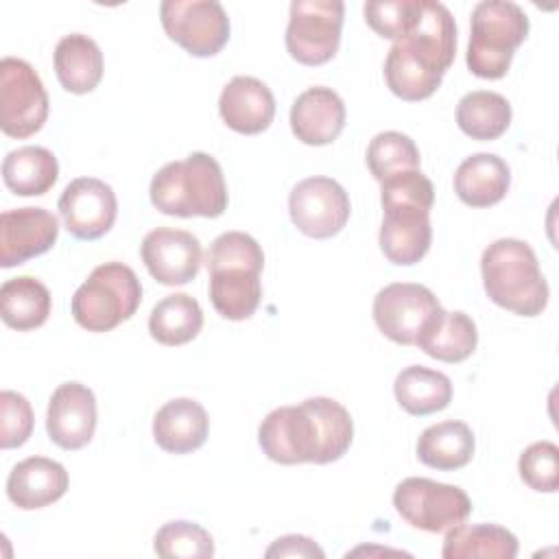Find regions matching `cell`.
<instances>
[{"label": "cell", "instance_id": "6da1fadb", "mask_svg": "<svg viewBox=\"0 0 559 559\" xmlns=\"http://www.w3.org/2000/svg\"><path fill=\"white\" fill-rule=\"evenodd\" d=\"M352 437L349 411L323 395L308 397L297 406H280L258 428L262 452L282 465L338 461L349 450Z\"/></svg>", "mask_w": 559, "mask_h": 559}, {"label": "cell", "instance_id": "7a4b0ae2", "mask_svg": "<svg viewBox=\"0 0 559 559\" xmlns=\"http://www.w3.org/2000/svg\"><path fill=\"white\" fill-rule=\"evenodd\" d=\"M456 55V24L443 2L419 0L411 31L393 41L384 59V81L402 100L417 103L437 92Z\"/></svg>", "mask_w": 559, "mask_h": 559}, {"label": "cell", "instance_id": "3957f363", "mask_svg": "<svg viewBox=\"0 0 559 559\" xmlns=\"http://www.w3.org/2000/svg\"><path fill=\"white\" fill-rule=\"evenodd\" d=\"M151 203L168 216L216 218L227 210V183L221 164L203 153L168 162L151 179Z\"/></svg>", "mask_w": 559, "mask_h": 559}, {"label": "cell", "instance_id": "277c9868", "mask_svg": "<svg viewBox=\"0 0 559 559\" xmlns=\"http://www.w3.org/2000/svg\"><path fill=\"white\" fill-rule=\"evenodd\" d=\"M487 297L520 317H537L548 306V282L531 245L518 238L491 242L480 258Z\"/></svg>", "mask_w": 559, "mask_h": 559}, {"label": "cell", "instance_id": "5b68a950", "mask_svg": "<svg viewBox=\"0 0 559 559\" xmlns=\"http://www.w3.org/2000/svg\"><path fill=\"white\" fill-rule=\"evenodd\" d=\"M528 15L511 0H483L472 11L467 68L478 79H502L528 35Z\"/></svg>", "mask_w": 559, "mask_h": 559}, {"label": "cell", "instance_id": "8992f818", "mask_svg": "<svg viewBox=\"0 0 559 559\" xmlns=\"http://www.w3.org/2000/svg\"><path fill=\"white\" fill-rule=\"evenodd\" d=\"M142 304V284L122 262L98 264L74 290L70 310L87 332H109L131 319Z\"/></svg>", "mask_w": 559, "mask_h": 559}, {"label": "cell", "instance_id": "52a82bcc", "mask_svg": "<svg viewBox=\"0 0 559 559\" xmlns=\"http://www.w3.org/2000/svg\"><path fill=\"white\" fill-rule=\"evenodd\" d=\"M393 507L406 524L426 533H445L472 513V500L461 487L419 476L404 478L395 487Z\"/></svg>", "mask_w": 559, "mask_h": 559}, {"label": "cell", "instance_id": "ba28073f", "mask_svg": "<svg viewBox=\"0 0 559 559\" xmlns=\"http://www.w3.org/2000/svg\"><path fill=\"white\" fill-rule=\"evenodd\" d=\"M341 0H295L286 26V50L304 66L328 63L341 44Z\"/></svg>", "mask_w": 559, "mask_h": 559}, {"label": "cell", "instance_id": "9c48e42d", "mask_svg": "<svg viewBox=\"0 0 559 559\" xmlns=\"http://www.w3.org/2000/svg\"><path fill=\"white\" fill-rule=\"evenodd\" d=\"M48 118V94L35 68L17 57L0 61V129L9 138L37 133Z\"/></svg>", "mask_w": 559, "mask_h": 559}, {"label": "cell", "instance_id": "30bf717a", "mask_svg": "<svg viewBox=\"0 0 559 559\" xmlns=\"http://www.w3.org/2000/svg\"><path fill=\"white\" fill-rule=\"evenodd\" d=\"M159 17L166 35L192 57H212L229 39V17L216 0H164Z\"/></svg>", "mask_w": 559, "mask_h": 559}, {"label": "cell", "instance_id": "8fae6325", "mask_svg": "<svg viewBox=\"0 0 559 559\" xmlns=\"http://www.w3.org/2000/svg\"><path fill=\"white\" fill-rule=\"evenodd\" d=\"M439 310L441 304L435 293L413 282L389 284L373 297L378 330L400 345H415Z\"/></svg>", "mask_w": 559, "mask_h": 559}, {"label": "cell", "instance_id": "7c38bea8", "mask_svg": "<svg viewBox=\"0 0 559 559\" xmlns=\"http://www.w3.org/2000/svg\"><path fill=\"white\" fill-rule=\"evenodd\" d=\"M293 225L310 238H332L349 221L352 203L345 188L332 177H308L288 197Z\"/></svg>", "mask_w": 559, "mask_h": 559}, {"label": "cell", "instance_id": "4fadbf2b", "mask_svg": "<svg viewBox=\"0 0 559 559\" xmlns=\"http://www.w3.org/2000/svg\"><path fill=\"white\" fill-rule=\"evenodd\" d=\"M59 214L66 229L79 240L105 236L116 221L118 201L109 183L96 177L72 179L59 197Z\"/></svg>", "mask_w": 559, "mask_h": 559}, {"label": "cell", "instance_id": "5bb4252c", "mask_svg": "<svg viewBox=\"0 0 559 559\" xmlns=\"http://www.w3.org/2000/svg\"><path fill=\"white\" fill-rule=\"evenodd\" d=\"M140 255L159 284L181 286L197 277L203 249L199 238L186 229L157 227L144 236Z\"/></svg>", "mask_w": 559, "mask_h": 559}, {"label": "cell", "instance_id": "9a60e30c", "mask_svg": "<svg viewBox=\"0 0 559 559\" xmlns=\"http://www.w3.org/2000/svg\"><path fill=\"white\" fill-rule=\"evenodd\" d=\"M380 249L389 262L400 266L417 264L430 249V210L421 203H382Z\"/></svg>", "mask_w": 559, "mask_h": 559}, {"label": "cell", "instance_id": "2e32d148", "mask_svg": "<svg viewBox=\"0 0 559 559\" xmlns=\"http://www.w3.org/2000/svg\"><path fill=\"white\" fill-rule=\"evenodd\" d=\"M46 430L52 443L63 450L87 445L96 430V397L81 382H63L48 402Z\"/></svg>", "mask_w": 559, "mask_h": 559}, {"label": "cell", "instance_id": "e0dca14e", "mask_svg": "<svg viewBox=\"0 0 559 559\" xmlns=\"http://www.w3.org/2000/svg\"><path fill=\"white\" fill-rule=\"evenodd\" d=\"M59 236L57 218L44 207L7 210L0 216V266L11 269L52 249Z\"/></svg>", "mask_w": 559, "mask_h": 559}, {"label": "cell", "instance_id": "ac0fdd59", "mask_svg": "<svg viewBox=\"0 0 559 559\" xmlns=\"http://www.w3.org/2000/svg\"><path fill=\"white\" fill-rule=\"evenodd\" d=\"M345 116L343 98L332 87L314 85L295 98L290 107V129L299 142L323 146L341 135Z\"/></svg>", "mask_w": 559, "mask_h": 559}, {"label": "cell", "instance_id": "d6986e66", "mask_svg": "<svg viewBox=\"0 0 559 559\" xmlns=\"http://www.w3.org/2000/svg\"><path fill=\"white\" fill-rule=\"evenodd\" d=\"M218 111L223 122L245 135L269 129L275 116L273 92L255 76H234L221 92Z\"/></svg>", "mask_w": 559, "mask_h": 559}, {"label": "cell", "instance_id": "ffe728a7", "mask_svg": "<svg viewBox=\"0 0 559 559\" xmlns=\"http://www.w3.org/2000/svg\"><path fill=\"white\" fill-rule=\"evenodd\" d=\"M68 472L61 463L46 456L20 461L7 478L9 500L24 511L57 502L68 491Z\"/></svg>", "mask_w": 559, "mask_h": 559}, {"label": "cell", "instance_id": "44dd1931", "mask_svg": "<svg viewBox=\"0 0 559 559\" xmlns=\"http://www.w3.org/2000/svg\"><path fill=\"white\" fill-rule=\"evenodd\" d=\"M210 430L205 408L192 397H175L166 402L153 417V439L170 454H188L199 450Z\"/></svg>", "mask_w": 559, "mask_h": 559}, {"label": "cell", "instance_id": "7402d4cb", "mask_svg": "<svg viewBox=\"0 0 559 559\" xmlns=\"http://www.w3.org/2000/svg\"><path fill=\"white\" fill-rule=\"evenodd\" d=\"M511 186V170L496 153H474L454 173V192L469 207H489L504 199Z\"/></svg>", "mask_w": 559, "mask_h": 559}, {"label": "cell", "instance_id": "603a6c76", "mask_svg": "<svg viewBox=\"0 0 559 559\" xmlns=\"http://www.w3.org/2000/svg\"><path fill=\"white\" fill-rule=\"evenodd\" d=\"M258 269L221 266L210 271V301L214 310L229 321L249 319L262 299Z\"/></svg>", "mask_w": 559, "mask_h": 559}, {"label": "cell", "instance_id": "cb8c5ba5", "mask_svg": "<svg viewBox=\"0 0 559 559\" xmlns=\"http://www.w3.org/2000/svg\"><path fill=\"white\" fill-rule=\"evenodd\" d=\"M52 59L61 87L72 94H87L103 79V52L98 44L83 33L61 37Z\"/></svg>", "mask_w": 559, "mask_h": 559}, {"label": "cell", "instance_id": "d4e9b609", "mask_svg": "<svg viewBox=\"0 0 559 559\" xmlns=\"http://www.w3.org/2000/svg\"><path fill=\"white\" fill-rule=\"evenodd\" d=\"M478 332L472 317L461 310H439L417 338V347L441 362H461L476 349Z\"/></svg>", "mask_w": 559, "mask_h": 559}, {"label": "cell", "instance_id": "484cf974", "mask_svg": "<svg viewBox=\"0 0 559 559\" xmlns=\"http://www.w3.org/2000/svg\"><path fill=\"white\" fill-rule=\"evenodd\" d=\"M474 432L467 424L448 419L428 426L417 439V459L441 472L461 469L474 456Z\"/></svg>", "mask_w": 559, "mask_h": 559}, {"label": "cell", "instance_id": "4316f807", "mask_svg": "<svg viewBox=\"0 0 559 559\" xmlns=\"http://www.w3.org/2000/svg\"><path fill=\"white\" fill-rule=\"evenodd\" d=\"M518 537L498 524H459L445 531V559H513L518 555Z\"/></svg>", "mask_w": 559, "mask_h": 559}, {"label": "cell", "instance_id": "83f0119b", "mask_svg": "<svg viewBox=\"0 0 559 559\" xmlns=\"http://www.w3.org/2000/svg\"><path fill=\"white\" fill-rule=\"evenodd\" d=\"M59 177V164L46 146H20L2 162L4 186L20 197L46 194Z\"/></svg>", "mask_w": 559, "mask_h": 559}, {"label": "cell", "instance_id": "f1b7e54d", "mask_svg": "<svg viewBox=\"0 0 559 559\" xmlns=\"http://www.w3.org/2000/svg\"><path fill=\"white\" fill-rule=\"evenodd\" d=\"M397 404L415 417L443 411L452 400V382L445 373L421 365L402 369L393 384Z\"/></svg>", "mask_w": 559, "mask_h": 559}, {"label": "cell", "instance_id": "f546056e", "mask_svg": "<svg viewBox=\"0 0 559 559\" xmlns=\"http://www.w3.org/2000/svg\"><path fill=\"white\" fill-rule=\"evenodd\" d=\"M50 308L52 299L48 288L31 275L7 280L0 288L2 321L17 332H28L44 325Z\"/></svg>", "mask_w": 559, "mask_h": 559}, {"label": "cell", "instance_id": "4dcf8cb0", "mask_svg": "<svg viewBox=\"0 0 559 559\" xmlns=\"http://www.w3.org/2000/svg\"><path fill=\"white\" fill-rule=\"evenodd\" d=\"M203 328L199 301L186 293H173L157 301L148 317V332L162 345H186Z\"/></svg>", "mask_w": 559, "mask_h": 559}, {"label": "cell", "instance_id": "1f68e13d", "mask_svg": "<svg viewBox=\"0 0 559 559\" xmlns=\"http://www.w3.org/2000/svg\"><path fill=\"white\" fill-rule=\"evenodd\" d=\"M456 122L472 140H496L511 124V105L498 92L476 90L459 100Z\"/></svg>", "mask_w": 559, "mask_h": 559}, {"label": "cell", "instance_id": "d6a6232c", "mask_svg": "<svg viewBox=\"0 0 559 559\" xmlns=\"http://www.w3.org/2000/svg\"><path fill=\"white\" fill-rule=\"evenodd\" d=\"M419 151L415 142L400 131H382L367 146V166L378 181H384L404 170L419 168Z\"/></svg>", "mask_w": 559, "mask_h": 559}, {"label": "cell", "instance_id": "836d02e7", "mask_svg": "<svg viewBox=\"0 0 559 559\" xmlns=\"http://www.w3.org/2000/svg\"><path fill=\"white\" fill-rule=\"evenodd\" d=\"M153 548L164 559H207L214 555V539L194 522L173 520L155 533Z\"/></svg>", "mask_w": 559, "mask_h": 559}, {"label": "cell", "instance_id": "e575fe53", "mask_svg": "<svg viewBox=\"0 0 559 559\" xmlns=\"http://www.w3.org/2000/svg\"><path fill=\"white\" fill-rule=\"evenodd\" d=\"M520 478L535 491L555 493L559 487V448L552 441L531 443L518 461Z\"/></svg>", "mask_w": 559, "mask_h": 559}, {"label": "cell", "instance_id": "d590c367", "mask_svg": "<svg viewBox=\"0 0 559 559\" xmlns=\"http://www.w3.org/2000/svg\"><path fill=\"white\" fill-rule=\"evenodd\" d=\"M218 266L264 269V253L255 238L245 231H225L207 249V271Z\"/></svg>", "mask_w": 559, "mask_h": 559}, {"label": "cell", "instance_id": "8d00e7d4", "mask_svg": "<svg viewBox=\"0 0 559 559\" xmlns=\"http://www.w3.org/2000/svg\"><path fill=\"white\" fill-rule=\"evenodd\" d=\"M419 0H384L365 2L362 13L367 24L384 39H402L417 20Z\"/></svg>", "mask_w": 559, "mask_h": 559}, {"label": "cell", "instance_id": "74e56055", "mask_svg": "<svg viewBox=\"0 0 559 559\" xmlns=\"http://www.w3.org/2000/svg\"><path fill=\"white\" fill-rule=\"evenodd\" d=\"M31 402L15 391L0 393V448L11 450L28 441L33 432Z\"/></svg>", "mask_w": 559, "mask_h": 559}, {"label": "cell", "instance_id": "f35d334b", "mask_svg": "<svg viewBox=\"0 0 559 559\" xmlns=\"http://www.w3.org/2000/svg\"><path fill=\"white\" fill-rule=\"evenodd\" d=\"M266 559H273V557H317V559H323L325 552L321 546H317L310 537L306 535H284L280 539H275L266 552H264Z\"/></svg>", "mask_w": 559, "mask_h": 559}]
</instances>
